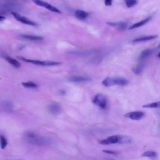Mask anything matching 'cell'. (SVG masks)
Returning <instances> with one entry per match:
<instances>
[{"label":"cell","instance_id":"cell-1","mask_svg":"<svg viewBox=\"0 0 160 160\" xmlns=\"http://www.w3.org/2000/svg\"><path fill=\"white\" fill-rule=\"evenodd\" d=\"M104 85L109 87L114 85L125 86L129 84V81L125 79L120 77L106 78L102 82Z\"/></svg>","mask_w":160,"mask_h":160},{"label":"cell","instance_id":"cell-2","mask_svg":"<svg viewBox=\"0 0 160 160\" xmlns=\"http://www.w3.org/2000/svg\"><path fill=\"white\" fill-rule=\"evenodd\" d=\"M19 59L24 62L44 66H57L60 64L61 63L52 61H41L38 60H32L23 57L19 56Z\"/></svg>","mask_w":160,"mask_h":160},{"label":"cell","instance_id":"cell-3","mask_svg":"<svg viewBox=\"0 0 160 160\" xmlns=\"http://www.w3.org/2000/svg\"><path fill=\"white\" fill-rule=\"evenodd\" d=\"M93 102L102 109H105L107 105V99L105 96L101 94L96 95L93 98Z\"/></svg>","mask_w":160,"mask_h":160},{"label":"cell","instance_id":"cell-4","mask_svg":"<svg viewBox=\"0 0 160 160\" xmlns=\"http://www.w3.org/2000/svg\"><path fill=\"white\" fill-rule=\"evenodd\" d=\"M11 15L18 21L23 24L29 25L36 26L37 24L33 21H32L28 19L21 16L19 14L15 12H11Z\"/></svg>","mask_w":160,"mask_h":160},{"label":"cell","instance_id":"cell-5","mask_svg":"<svg viewBox=\"0 0 160 160\" xmlns=\"http://www.w3.org/2000/svg\"><path fill=\"white\" fill-rule=\"evenodd\" d=\"M32 1L37 5L44 7L51 11L59 14L61 13V12L58 9L41 0H32Z\"/></svg>","mask_w":160,"mask_h":160},{"label":"cell","instance_id":"cell-6","mask_svg":"<svg viewBox=\"0 0 160 160\" xmlns=\"http://www.w3.org/2000/svg\"><path fill=\"white\" fill-rule=\"evenodd\" d=\"M145 114L141 111H134L127 113L124 115V117L134 120H139L144 116Z\"/></svg>","mask_w":160,"mask_h":160},{"label":"cell","instance_id":"cell-7","mask_svg":"<svg viewBox=\"0 0 160 160\" xmlns=\"http://www.w3.org/2000/svg\"><path fill=\"white\" fill-rule=\"evenodd\" d=\"M118 135H115L110 136L106 139L102 140L100 141L99 143L103 145H108L118 143Z\"/></svg>","mask_w":160,"mask_h":160},{"label":"cell","instance_id":"cell-8","mask_svg":"<svg viewBox=\"0 0 160 160\" xmlns=\"http://www.w3.org/2000/svg\"><path fill=\"white\" fill-rule=\"evenodd\" d=\"M48 109L50 113L54 115H58L61 111L60 106L56 103H53L50 105Z\"/></svg>","mask_w":160,"mask_h":160},{"label":"cell","instance_id":"cell-9","mask_svg":"<svg viewBox=\"0 0 160 160\" xmlns=\"http://www.w3.org/2000/svg\"><path fill=\"white\" fill-rule=\"evenodd\" d=\"M91 80L92 79L90 77L82 76H73L68 79L69 81L73 82L88 81Z\"/></svg>","mask_w":160,"mask_h":160},{"label":"cell","instance_id":"cell-10","mask_svg":"<svg viewBox=\"0 0 160 160\" xmlns=\"http://www.w3.org/2000/svg\"><path fill=\"white\" fill-rule=\"evenodd\" d=\"M118 144H127L132 142L131 138L129 136L125 135H118Z\"/></svg>","mask_w":160,"mask_h":160},{"label":"cell","instance_id":"cell-11","mask_svg":"<svg viewBox=\"0 0 160 160\" xmlns=\"http://www.w3.org/2000/svg\"><path fill=\"white\" fill-rule=\"evenodd\" d=\"M151 17L149 16L145 19L134 24L129 28V29H133L143 26L148 22L151 20Z\"/></svg>","mask_w":160,"mask_h":160},{"label":"cell","instance_id":"cell-12","mask_svg":"<svg viewBox=\"0 0 160 160\" xmlns=\"http://www.w3.org/2000/svg\"><path fill=\"white\" fill-rule=\"evenodd\" d=\"M158 36L157 35L145 36L138 38L133 41V42H139L145 41L154 40L157 38Z\"/></svg>","mask_w":160,"mask_h":160},{"label":"cell","instance_id":"cell-13","mask_svg":"<svg viewBox=\"0 0 160 160\" xmlns=\"http://www.w3.org/2000/svg\"><path fill=\"white\" fill-rule=\"evenodd\" d=\"M5 59L10 64L15 68H19L21 66L20 63L15 59L8 56L6 57Z\"/></svg>","mask_w":160,"mask_h":160},{"label":"cell","instance_id":"cell-14","mask_svg":"<svg viewBox=\"0 0 160 160\" xmlns=\"http://www.w3.org/2000/svg\"><path fill=\"white\" fill-rule=\"evenodd\" d=\"M75 15L78 19L81 20H83L88 16L89 14L83 11L78 10L75 12Z\"/></svg>","mask_w":160,"mask_h":160},{"label":"cell","instance_id":"cell-15","mask_svg":"<svg viewBox=\"0 0 160 160\" xmlns=\"http://www.w3.org/2000/svg\"><path fill=\"white\" fill-rule=\"evenodd\" d=\"M21 37L24 39L31 41H40L43 39L42 37L36 36L24 35H22Z\"/></svg>","mask_w":160,"mask_h":160},{"label":"cell","instance_id":"cell-16","mask_svg":"<svg viewBox=\"0 0 160 160\" xmlns=\"http://www.w3.org/2000/svg\"><path fill=\"white\" fill-rule=\"evenodd\" d=\"M152 50L149 49H146L144 50L142 52L139 56V60H141L149 56L152 54Z\"/></svg>","mask_w":160,"mask_h":160},{"label":"cell","instance_id":"cell-17","mask_svg":"<svg viewBox=\"0 0 160 160\" xmlns=\"http://www.w3.org/2000/svg\"><path fill=\"white\" fill-rule=\"evenodd\" d=\"M145 66V63H140L132 69V71L136 74L140 75L143 72Z\"/></svg>","mask_w":160,"mask_h":160},{"label":"cell","instance_id":"cell-18","mask_svg":"<svg viewBox=\"0 0 160 160\" xmlns=\"http://www.w3.org/2000/svg\"><path fill=\"white\" fill-rule=\"evenodd\" d=\"M94 50L87 51H71L69 53V54H74L78 55H87L91 54L93 52H95Z\"/></svg>","mask_w":160,"mask_h":160},{"label":"cell","instance_id":"cell-19","mask_svg":"<svg viewBox=\"0 0 160 160\" xmlns=\"http://www.w3.org/2000/svg\"><path fill=\"white\" fill-rule=\"evenodd\" d=\"M157 154L154 151H147L141 155L142 157H147L149 158H155L157 156Z\"/></svg>","mask_w":160,"mask_h":160},{"label":"cell","instance_id":"cell-20","mask_svg":"<svg viewBox=\"0 0 160 160\" xmlns=\"http://www.w3.org/2000/svg\"><path fill=\"white\" fill-rule=\"evenodd\" d=\"M142 107L144 108H160V102L152 103L150 104L144 105L142 106Z\"/></svg>","mask_w":160,"mask_h":160},{"label":"cell","instance_id":"cell-21","mask_svg":"<svg viewBox=\"0 0 160 160\" xmlns=\"http://www.w3.org/2000/svg\"><path fill=\"white\" fill-rule=\"evenodd\" d=\"M21 84L23 86L26 88H36L37 87V85L36 83L31 82H23Z\"/></svg>","mask_w":160,"mask_h":160},{"label":"cell","instance_id":"cell-22","mask_svg":"<svg viewBox=\"0 0 160 160\" xmlns=\"http://www.w3.org/2000/svg\"><path fill=\"white\" fill-rule=\"evenodd\" d=\"M125 3L128 7L131 8L137 4V0H125Z\"/></svg>","mask_w":160,"mask_h":160},{"label":"cell","instance_id":"cell-23","mask_svg":"<svg viewBox=\"0 0 160 160\" xmlns=\"http://www.w3.org/2000/svg\"><path fill=\"white\" fill-rule=\"evenodd\" d=\"M0 142L2 149H4L7 145V141L4 136H1L0 137Z\"/></svg>","mask_w":160,"mask_h":160},{"label":"cell","instance_id":"cell-24","mask_svg":"<svg viewBox=\"0 0 160 160\" xmlns=\"http://www.w3.org/2000/svg\"><path fill=\"white\" fill-rule=\"evenodd\" d=\"M117 26L121 30L125 29L127 26V24L125 22H122L118 23Z\"/></svg>","mask_w":160,"mask_h":160},{"label":"cell","instance_id":"cell-25","mask_svg":"<svg viewBox=\"0 0 160 160\" xmlns=\"http://www.w3.org/2000/svg\"><path fill=\"white\" fill-rule=\"evenodd\" d=\"M103 152L106 153L113 155H117L118 154V153L116 152L108 150H103Z\"/></svg>","mask_w":160,"mask_h":160},{"label":"cell","instance_id":"cell-26","mask_svg":"<svg viewBox=\"0 0 160 160\" xmlns=\"http://www.w3.org/2000/svg\"><path fill=\"white\" fill-rule=\"evenodd\" d=\"M112 0H105V4L106 6H110L112 4Z\"/></svg>","mask_w":160,"mask_h":160},{"label":"cell","instance_id":"cell-27","mask_svg":"<svg viewBox=\"0 0 160 160\" xmlns=\"http://www.w3.org/2000/svg\"><path fill=\"white\" fill-rule=\"evenodd\" d=\"M6 18L5 17L2 16H0V21H1V22L3 21Z\"/></svg>","mask_w":160,"mask_h":160},{"label":"cell","instance_id":"cell-28","mask_svg":"<svg viewBox=\"0 0 160 160\" xmlns=\"http://www.w3.org/2000/svg\"><path fill=\"white\" fill-rule=\"evenodd\" d=\"M60 93L62 94H65V92L63 90H61L60 91Z\"/></svg>","mask_w":160,"mask_h":160},{"label":"cell","instance_id":"cell-29","mask_svg":"<svg viewBox=\"0 0 160 160\" xmlns=\"http://www.w3.org/2000/svg\"><path fill=\"white\" fill-rule=\"evenodd\" d=\"M159 49H160V44L159 45L157 46V47L156 48L157 50H158Z\"/></svg>","mask_w":160,"mask_h":160},{"label":"cell","instance_id":"cell-30","mask_svg":"<svg viewBox=\"0 0 160 160\" xmlns=\"http://www.w3.org/2000/svg\"><path fill=\"white\" fill-rule=\"evenodd\" d=\"M158 56L160 58V52H159L158 54Z\"/></svg>","mask_w":160,"mask_h":160}]
</instances>
